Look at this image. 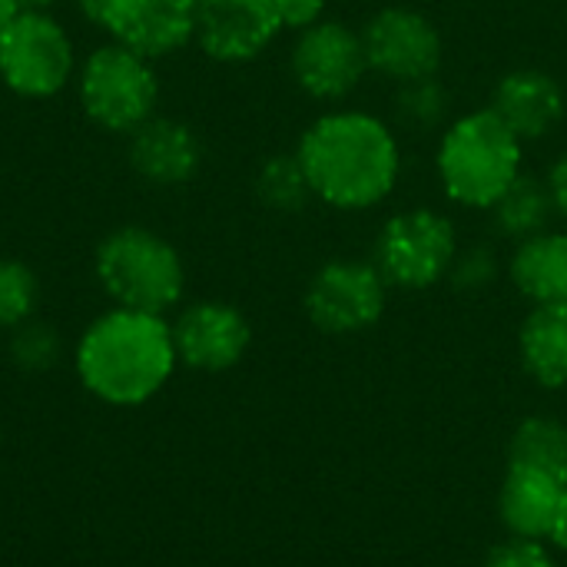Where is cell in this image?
I'll return each mask as SVG.
<instances>
[{
    "instance_id": "cell-1",
    "label": "cell",
    "mask_w": 567,
    "mask_h": 567,
    "mask_svg": "<svg viewBox=\"0 0 567 567\" xmlns=\"http://www.w3.org/2000/svg\"><path fill=\"white\" fill-rule=\"evenodd\" d=\"M316 203L339 213L382 206L402 176L395 130L369 110H329L316 116L296 146Z\"/></svg>"
},
{
    "instance_id": "cell-2",
    "label": "cell",
    "mask_w": 567,
    "mask_h": 567,
    "mask_svg": "<svg viewBox=\"0 0 567 567\" xmlns=\"http://www.w3.org/2000/svg\"><path fill=\"white\" fill-rule=\"evenodd\" d=\"M73 365L80 385L103 405H146L179 365L169 319L113 306L83 329Z\"/></svg>"
},
{
    "instance_id": "cell-3",
    "label": "cell",
    "mask_w": 567,
    "mask_h": 567,
    "mask_svg": "<svg viewBox=\"0 0 567 567\" xmlns=\"http://www.w3.org/2000/svg\"><path fill=\"white\" fill-rule=\"evenodd\" d=\"M525 143L488 110L455 116L435 146V176L449 203L488 213L525 173Z\"/></svg>"
},
{
    "instance_id": "cell-4",
    "label": "cell",
    "mask_w": 567,
    "mask_h": 567,
    "mask_svg": "<svg viewBox=\"0 0 567 567\" xmlns=\"http://www.w3.org/2000/svg\"><path fill=\"white\" fill-rule=\"evenodd\" d=\"M93 272L113 306L136 312L166 316L186 292V262L179 249L146 226L113 229L96 246Z\"/></svg>"
},
{
    "instance_id": "cell-5",
    "label": "cell",
    "mask_w": 567,
    "mask_h": 567,
    "mask_svg": "<svg viewBox=\"0 0 567 567\" xmlns=\"http://www.w3.org/2000/svg\"><path fill=\"white\" fill-rule=\"evenodd\" d=\"M76 96L93 126L130 136L156 116L159 76L143 53L110 40L86 53L76 70Z\"/></svg>"
},
{
    "instance_id": "cell-6",
    "label": "cell",
    "mask_w": 567,
    "mask_h": 567,
    "mask_svg": "<svg viewBox=\"0 0 567 567\" xmlns=\"http://www.w3.org/2000/svg\"><path fill=\"white\" fill-rule=\"evenodd\" d=\"M458 249V229L445 213L432 206H412L392 213L379 226L369 259L379 266L389 289L425 292L449 279Z\"/></svg>"
},
{
    "instance_id": "cell-7",
    "label": "cell",
    "mask_w": 567,
    "mask_h": 567,
    "mask_svg": "<svg viewBox=\"0 0 567 567\" xmlns=\"http://www.w3.org/2000/svg\"><path fill=\"white\" fill-rule=\"evenodd\" d=\"M70 30L50 10H23L0 33V80L23 100H50L76 80Z\"/></svg>"
},
{
    "instance_id": "cell-8",
    "label": "cell",
    "mask_w": 567,
    "mask_h": 567,
    "mask_svg": "<svg viewBox=\"0 0 567 567\" xmlns=\"http://www.w3.org/2000/svg\"><path fill=\"white\" fill-rule=\"evenodd\" d=\"M389 292L392 289L372 259L339 256L312 272L302 292V309L326 336H359L382 322Z\"/></svg>"
},
{
    "instance_id": "cell-9",
    "label": "cell",
    "mask_w": 567,
    "mask_h": 567,
    "mask_svg": "<svg viewBox=\"0 0 567 567\" xmlns=\"http://www.w3.org/2000/svg\"><path fill=\"white\" fill-rule=\"evenodd\" d=\"M362 30L369 73L392 80L395 86L439 76L445 60V40L439 23L409 3H389L375 10Z\"/></svg>"
},
{
    "instance_id": "cell-10",
    "label": "cell",
    "mask_w": 567,
    "mask_h": 567,
    "mask_svg": "<svg viewBox=\"0 0 567 567\" xmlns=\"http://www.w3.org/2000/svg\"><path fill=\"white\" fill-rule=\"evenodd\" d=\"M289 73L296 86L319 103L349 100L369 73L362 30L336 17L299 30L289 50Z\"/></svg>"
},
{
    "instance_id": "cell-11",
    "label": "cell",
    "mask_w": 567,
    "mask_h": 567,
    "mask_svg": "<svg viewBox=\"0 0 567 567\" xmlns=\"http://www.w3.org/2000/svg\"><path fill=\"white\" fill-rule=\"evenodd\" d=\"M282 30L276 0H196L193 43L216 63H249Z\"/></svg>"
},
{
    "instance_id": "cell-12",
    "label": "cell",
    "mask_w": 567,
    "mask_h": 567,
    "mask_svg": "<svg viewBox=\"0 0 567 567\" xmlns=\"http://www.w3.org/2000/svg\"><path fill=\"white\" fill-rule=\"evenodd\" d=\"M169 329H173L176 359L186 369L209 372V375L236 369L252 346V326L246 312L219 299H203L179 309Z\"/></svg>"
},
{
    "instance_id": "cell-13",
    "label": "cell",
    "mask_w": 567,
    "mask_h": 567,
    "mask_svg": "<svg viewBox=\"0 0 567 567\" xmlns=\"http://www.w3.org/2000/svg\"><path fill=\"white\" fill-rule=\"evenodd\" d=\"M488 110L522 140L538 143L551 136L567 113V96L561 80L538 66L508 70L488 100Z\"/></svg>"
},
{
    "instance_id": "cell-14",
    "label": "cell",
    "mask_w": 567,
    "mask_h": 567,
    "mask_svg": "<svg viewBox=\"0 0 567 567\" xmlns=\"http://www.w3.org/2000/svg\"><path fill=\"white\" fill-rule=\"evenodd\" d=\"M565 492L567 478L561 475L508 458L498 485V518L505 535L551 542L561 518Z\"/></svg>"
},
{
    "instance_id": "cell-15",
    "label": "cell",
    "mask_w": 567,
    "mask_h": 567,
    "mask_svg": "<svg viewBox=\"0 0 567 567\" xmlns=\"http://www.w3.org/2000/svg\"><path fill=\"white\" fill-rule=\"evenodd\" d=\"M130 166L150 186H186L203 166V143L189 123L173 116H153L130 133Z\"/></svg>"
},
{
    "instance_id": "cell-16",
    "label": "cell",
    "mask_w": 567,
    "mask_h": 567,
    "mask_svg": "<svg viewBox=\"0 0 567 567\" xmlns=\"http://www.w3.org/2000/svg\"><path fill=\"white\" fill-rule=\"evenodd\" d=\"M106 33L156 63L193 43L196 0H123Z\"/></svg>"
},
{
    "instance_id": "cell-17",
    "label": "cell",
    "mask_w": 567,
    "mask_h": 567,
    "mask_svg": "<svg viewBox=\"0 0 567 567\" xmlns=\"http://www.w3.org/2000/svg\"><path fill=\"white\" fill-rule=\"evenodd\" d=\"M508 282L528 306L567 302V233L545 229L532 239L515 243L505 262Z\"/></svg>"
},
{
    "instance_id": "cell-18",
    "label": "cell",
    "mask_w": 567,
    "mask_h": 567,
    "mask_svg": "<svg viewBox=\"0 0 567 567\" xmlns=\"http://www.w3.org/2000/svg\"><path fill=\"white\" fill-rule=\"evenodd\" d=\"M518 359L542 389H567V302L532 306L518 329Z\"/></svg>"
},
{
    "instance_id": "cell-19",
    "label": "cell",
    "mask_w": 567,
    "mask_h": 567,
    "mask_svg": "<svg viewBox=\"0 0 567 567\" xmlns=\"http://www.w3.org/2000/svg\"><path fill=\"white\" fill-rule=\"evenodd\" d=\"M488 213H492L495 233L502 239H512V243L532 239V236L551 229L558 219L548 179L535 176V173H522Z\"/></svg>"
},
{
    "instance_id": "cell-20",
    "label": "cell",
    "mask_w": 567,
    "mask_h": 567,
    "mask_svg": "<svg viewBox=\"0 0 567 567\" xmlns=\"http://www.w3.org/2000/svg\"><path fill=\"white\" fill-rule=\"evenodd\" d=\"M508 458L567 478V422L545 412L525 415L508 439Z\"/></svg>"
},
{
    "instance_id": "cell-21",
    "label": "cell",
    "mask_w": 567,
    "mask_h": 567,
    "mask_svg": "<svg viewBox=\"0 0 567 567\" xmlns=\"http://www.w3.org/2000/svg\"><path fill=\"white\" fill-rule=\"evenodd\" d=\"M256 196L262 199L266 209L282 213V216L302 213L316 199L296 150L292 153H276V156H269L259 166V173H256Z\"/></svg>"
},
{
    "instance_id": "cell-22",
    "label": "cell",
    "mask_w": 567,
    "mask_h": 567,
    "mask_svg": "<svg viewBox=\"0 0 567 567\" xmlns=\"http://www.w3.org/2000/svg\"><path fill=\"white\" fill-rule=\"evenodd\" d=\"M449 113H452V96L439 76L402 83L395 93V120L402 130H412V133L439 130L442 133L452 123Z\"/></svg>"
},
{
    "instance_id": "cell-23",
    "label": "cell",
    "mask_w": 567,
    "mask_h": 567,
    "mask_svg": "<svg viewBox=\"0 0 567 567\" xmlns=\"http://www.w3.org/2000/svg\"><path fill=\"white\" fill-rule=\"evenodd\" d=\"M40 302L37 272L13 256H0V332H13L33 319Z\"/></svg>"
},
{
    "instance_id": "cell-24",
    "label": "cell",
    "mask_w": 567,
    "mask_h": 567,
    "mask_svg": "<svg viewBox=\"0 0 567 567\" xmlns=\"http://www.w3.org/2000/svg\"><path fill=\"white\" fill-rule=\"evenodd\" d=\"M505 262L498 259L495 246H485V243H475V246H462L455 262H452V272H449V282L462 292H482L488 289L498 276H502Z\"/></svg>"
},
{
    "instance_id": "cell-25",
    "label": "cell",
    "mask_w": 567,
    "mask_h": 567,
    "mask_svg": "<svg viewBox=\"0 0 567 567\" xmlns=\"http://www.w3.org/2000/svg\"><path fill=\"white\" fill-rule=\"evenodd\" d=\"M482 567H561V561L555 558L551 542L505 535L498 545H492Z\"/></svg>"
},
{
    "instance_id": "cell-26",
    "label": "cell",
    "mask_w": 567,
    "mask_h": 567,
    "mask_svg": "<svg viewBox=\"0 0 567 567\" xmlns=\"http://www.w3.org/2000/svg\"><path fill=\"white\" fill-rule=\"evenodd\" d=\"M10 352L13 359L23 365V369H47L56 352H60V342H56V332L40 326V322H23L20 329H13V339H10Z\"/></svg>"
},
{
    "instance_id": "cell-27",
    "label": "cell",
    "mask_w": 567,
    "mask_h": 567,
    "mask_svg": "<svg viewBox=\"0 0 567 567\" xmlns=\"http://www.w3.org/2000/svg\"><path fill=\"white\" fill-rule=\"evenodd\" d=\"M286 30H306L326 17V0H276Z\"/></svg>"
},
{
    "instance_id": "cell-28",
    "label": "cell",
    "mask_w": 567,
    "mask_h": 567,
    "mask_svg": "<svg viewBox=\"0 0 567 567\" xmlns=\"http://www.w3.org/2000/svg\"><path fill=\"white\" fill-rule=\"evenodd\" d=\"M548 189H551V199H555V213H558V219L567 223V150L551 163V169H548Z\"/></svg>"
},
{
    "instance_id": "cell-29",
    "label": "cell",
    "mask_w": 567,
    "mask_h": 567,
    "mask_svg": "<svg viewBox=\"0 0 567 567\" xmlns=\"http://www.w3.org/2000/svg\"><path fill=\"white\" fill-rule=\"evenodd\" d=\"M73 3H76V10L83 13L86 23L106 30L110 20H113V13H116V7H120L123 0H73Z\"/></svg>"
},
{
    "instance_id": "cell-30",
    "label": "cell",
    "mask_w": 567,
    "mask_h": 567,
    "mask_svg": "<svg viewBox=\"0 0 567 567\" xmlns=\"http://www.w3.org/2000/svg\"><path fill=\"white\" fill-rule=\"evenodd\" d=\"M23 10H27L23 0H0V33H3Z\"/></svg>"
},
{
    "instance_id": "cell-31",
    "label": "cell",
    "mask_w": 567,
    "mask_h": 567,
    "mask_svg": "<svg viewBox=\"0 0 567 567\" xmlns=\"http://www.w3.org/2000/svg\"><path fill=\"white\" fill-rule=\"evenodd\" d=\"M551 545H555L558 551H565L567 555V492H565V505H561V518H558V528H555V538H551Z\"/></svg>"
},
{
    "instance_id": "cell-32",
    "label": "cell",
    "mask_w": 567,
    "mask_h": 567,
    "mask_svg": "<svg viewBox=\"0 0 567 567\" xmlns=\"http://www.w3.org/2000/svg\"><path fill=\"white\" fill-rule=\"evenodd\" d=\"M53 3H60V0H23V7H30V10H50Z\"/></svg>"
},
{
    "instance_id": "cell-33",
    "label": "cell",
    "mask_w": 567,
    "mask_h": 567,
    "mask_svg": "<svg viewBox=\"0 0 567 567\" xmlns=\"http://www.w3.org/2000/svg\"><path fill=\"white\" fill-rule=\"evenodd\" d=\"M561 567H567V565H561Z\"/></svg>"
}]
</instances>
